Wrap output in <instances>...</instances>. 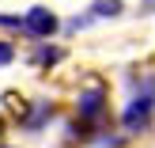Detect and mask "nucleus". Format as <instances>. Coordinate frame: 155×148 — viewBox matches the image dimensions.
Masks as SVG:
<instances>
[{
  "mask_svg": "<svg viewBox=\"0 0 155 148\" xmlns=\"http://www.w3.org/2000/svg\"><path fill=\"white\" fill-rule=\"evenodd\" d=\"M12 61H15V46L12 42H0V68H8Z\"/></svg>",
  "mask_w": 155,
  "mask_h": 148,
  "instance_id": "nucleus-8",
  "label": "nucleus"
},
{
  "mask_svg": "<svg viewBox=\"0 0 155 148\" xmlns=\"http://www.w3.org/2000/svg\"><path fill=\"white\" fill-rule=\"evenodd\" d=\"M72 106H76V118L87 122V126H98V129L110 126V91H106V84L80 88V95H76Z\"/></svg>",
  "mask_w": 155,
  "mask_h": 148,
  "instance_id": "nucleus-1",
  "label": "nucleus"
},
{
  "mask_svg": "<svg viewBox=\"0 0 155 148\" xmlns=\"http://www.w3.org/2000/svg\"><path fill=\"white\" fill-rule=\"evenodd\" d=\"M61 61H64V50H61V46L38 42L34 50H30V65L34 68H53V65H61Z\"/></svg>",
  "mask_w": 155,
  "mask_h": 148,
  "instance_id": "nucleus-5",
  "label": "nucleus"
},
{
  "mask_svg": "<svg viewBox=\"0 0 155 148\" xmlns=\"http://www.w3.org/2000/svg\"><path fill=\"white\" fill-rule=\"evenodd\" d=\"M125 12V0H91V19H117Z\"/></svg>",
  "mask_w": 155,
  "mask_h": 148,
  "instance_id": "nucleus-6",
  "label": "nucleus"
},
{
  "mask_svg": "<svg viewBox=\"0 0 155 148\" xmlns=\"http://www.w3.org/2000/svg\"><path fill=\"white\" fill-rule=\"evenodd\" d=\"M117 126L125 137H140L148 133L155 126V95H144V91H136L133 99L125 103V110L117 114Z\"/></svg>",
  "mask_w": 155,
  "mask_h": 148,
  "instance_id": "nucleus-2",
  "label": "nucleus"
},
{
  "mask_svg": "<svg viewBox=\"0 0 155 148\" xmlns=\"http://www.w3.org/2000/svg\"><path fill=\"white\" fill-rule=\"evenodd\" d=\"M57 118V106L49 103V99H23V106L15 110V126L23 129V133H42V129H49V122Z\"/></svg>",
  "mask_w": 155,
  "mask_h": 148,
  "instance_id": "nucleus-4",
  "label": "nucleus"
},
{
  "mask_svg": "<svg viewBox=\"0 0 155 148\" xmlns=\"http://www.w3.org/2000/svg\"><path fill=\"white\" fill-rule=\"evenodd\" d=\"M57 30H61V19H57V12H49L45 4H34V8H27V12L19 15V34L34 38V42H49Z\"/></svg>",
  "mask_w": 155,
  "mask_h": 148,
  "instance_id": "nucleus-3",
  "label": "nucleus"
},
{
  "mask_svg": "<svg viewBox=\"0 0 155 148\" xmlns=\"http://www.w3.org/2000/svg\"><path fill=\"white\" fill-rule=\"evenodd\" d=\"M87 23H91V15H76V19H68V23H61V27H64L68 34H80V30L87 27Z\"/></svg>",
  "mask_w": 155,
  "mask_h": 148,
  "instance_id": "nucleus-7",
  "label": "nucleus"
},
{
  "mask_svg": "<svg viewBox=\"0 0 155 148\" xmlns=\"http://www.w3.org/2000/svg\"><path fill=\"white\" fill-rule=\"evenodd\" d=\"M0 27H8V30H19V15H0Z\"/></svg>",
  "mask_w": 155,
  "mask_h": 148,
  "instance_id": "nucleus-9",
  "label": "nucleus"
},
{
  "mask_svg": "<svg viewBox=\"0 0 155 148\" xmlns=\"http://www.w3.org/2000/svg\"><path fill=\"white\" fill-rule=\"evenodd\" d=\"M8 129H12V122H8V114L0 110V141H4V137H8Z\"/></svg>",
  "mask_w": 155,
  "mask_h": 148,
  "instance_id": "nucleus-10",
  "label": "nucleus"
}]
</instances>
